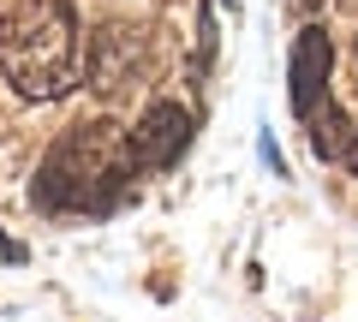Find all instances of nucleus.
<instances>
[{"label":"nucleus","instance_id":"nucleus-5","mask_svg":"<svg viewBox=\"0 0 358 322\" xmlns=\"http://www.w3.org/2000/svg\"><path fill=\"white\" fill-rule=\"evenodd\" d=\"M0 263H24V245H13L6 233H0Z\"/></svg>","mask_w":358,"mask_h":322},{"label":"nucleus","instance_id":"nucleus-4","mask_svg":"<svg viewBox=\"0 0 358 322\" xmlns=\"http://www.w3.org/2000/svg\"><path fill=\"white\" fill-rule=\"evenodd\" d=\"M185 143H192V114H185L179 102H155V108H143L138 131H131L138 173H143V168H173L179 155H185Z\"/></svg>","mask_w":358,"mask_h":322},{"label":"nucleus","instance_id":"nucleus-2","mask_svg":"<svg viewBox=\"0 0 358 322\" xmlns=\"http://www.w3.org/2000/svg\"><path fill=\"white\" fill-rule=\"evenodd\" d=\"M0 72L24 102H54L84 72V36L66 0H18L0 18Z\"/></svg>","mask_w":358,"mask_h":322},{"label":"nucleus","instance_id":"nucleus-3","mask_svg":"<svg viewBox=\"0 0 358 322\" xmlns=\"http://www.w3.org/2000/svg\"><path fill=\"white\" fill-rule=\"evenodd\" d=\"M329 72H334V42L329 30H299L293 42V114L299 119H322V96H329Z\"/></svg>","mask_w":358,"mask_h":322},{"label":"nucleus","instance_id":"nucleus-6","mask_svg":"<svg viewBox=\"0 0 358 322\" xmlns=\"http://www.w3.org/2000/svg\"><path fill=\"white\" fill-rule=\"evenodd\" d=\"M341 161H346V168L358 173V143H346V149H341Z\"/></svg>","mask_w":358,"mask_h":322},{"label":"nucleus","instance_id":"nucleus-1","mask_svg":"<svg viewBox=\"0 0 358 322\" xmlns=\"http://www.w3.org/2000/svg\"><path fill=\"white\" fill-rule=\"evenodd\" d=\"M138 173V155H131V131L108 126V119H84L72 126L36 168V209L48 215H102L120 203V191Z\"/></svg>","mask_w":358,"mask_h":322}]
</instances>
